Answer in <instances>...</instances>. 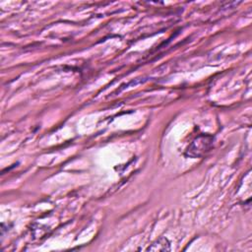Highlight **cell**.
I'll return each mask as SVG.
<instances>
[{
    "label": "cell",
    "instance_id": "obj_1",
    "mask_svg": "<svg viewBox=\"0 0 252 252\" xmlns=\"http://www.w3.org/2000/svg\"><path fill=\"white\" fill-rule=\"evenodd\" d=\"M213 144V137L207 134L199 135L187 148L185 155L192 158H198L203 156L209 151Z\"/></svg>",
    "mask_w": 252,
    "mask_h": 252
},
{
    "label": "cell",
    "instance_id": "obj_2",
    "mask_svg": "<svg viewBox=\"0 0 252 252\" xmlns=\"http://www.w3.org/2000/svg\"><path fill=\"white\" fill-rule=\"evenodd\" d=\"M169 249H170L169 242L166 238H163V237L159 238L158 241L153 243L148 248V250H151V251H167Z\"/></svg>",
    "mask_w": 252,
    "mask_h": 252
}]
</instances>
